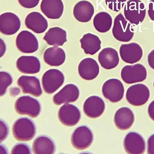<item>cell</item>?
<instances>
[{
    "label": "cell",
    "mask_w": 154,
    "mask_h": 154,
    "mask_svg": "<svg viewBox=\"0 0 154 154\" xmlns=\"http://www.w3.org/2000/svg\"><path fill=\"white\" fill-rule=\"evenodd\" d=\"M14 137L19 141H27L35 137L36 127L34 123L29 119L22 118L14 122L13 127Z\"/></svg>",
    "instance_id": "cell-1"
},
{
    "label": "cell",
    "mask_w": 154,
    "mask_h": 154,
    "mask_svg": "<svg viewBox=\"0 0 154 154\" xmlns=\"http://www.w3.org/2000/svg\"><path fill=\"white\" fill-rule=\"evenodd\" d=\"M124 14L125 18L130 23L138 25L145 18V5L140 0H129L125 7Z\"/></svg>",
    "instance_id": "cell-2"
},
{
    "label": "cell",
    "mask_w": 154,
    "mask_h": 154,
    "mask_svg": "<svg viewBox=\"0 0 154 154\" xmlns=\"http://www.w3.org/2000/svg\"><path fill=\"white\" fill-rule=\"evenodd\" d=\"M112 32L116 39L124 42L131 41L134 34V29L131 24L122 13L118 14L115 18Z\"/></svg>",
    "instance_id": "cell-3"
},
{
    "label": "cell",
    "mask_w": 154,
    "mask_h": 154,
    "mask_svg": "<svg viewBox=\"0 0 154 154\" xmlns=\"http://www.w3.org/2000/svg\"><path fill=\"white\" fill-rule=\"evenodd\" d=\"M15 108L18 114L33 118L38 117L41 111V105L38 101L28 96L19 97L16 101Z\"/></svg>",
    "instance_id": "cell-4"
},
{
    "label": "cell",
    "mask_w": 154,
    "mask_h": 154,
    "mask_svg": "<svg viewBox=\"0 0 154 154\" xmlns=\"http://www.w3.org/2000/svg\"><path fill=\"white\" fill-rule=\"evenodd\" d=\"M64 76L60 70L50 69L46 71L42 79L43 88L48 94L54 93L63 84Z\"/></svg>",
    "instance_id": "cell-5"
},
{
    "label": "cell",
    "mask_w": 154,
    "mask_h": 154,
    "mask_svg": "<svg viewBox=\"0 0 154 154\" xmlns=\"http://www.w3.org/2000/svg\"><path fill=\"white\" fill-rule=\"evenodd\" d=\"M150 91L147 87L143 84L133 85L128 89L126 98L130 104L140 106L146 103L150 97Z\"/></svg>",
    "instance_id": "cell-6"
},
{
    "label": "cell",
    "mask_w": 154,
    "mask_h": 154,
    "mask_svg": "<svg viewBox=\"0 0 154 154\" xmlns=\"http://www.w3.org/2000/svg\"><path fill=\"white\" fill-rule=\"evenodd\" d=\"M121 78L128 84L140 82L145 80L147 76L146 67L140 64L124 66L121 72Z\"/></svg>",
    "instance_id": "cell-7"
},
{
    "label": "cell",
    "mask_w": 154,
    "mask_h": 154,
    "mask_svg": "<svg viewBox=\"0 0 154 154\" xmlns=\"http://www.w3.org/2000/svg\"><path fill=\"white\" fill-rule=\"evenodd\" d=\"M124 91L122 82L116 79H110L106 81L102 89L104 97L113 103L118 102L123 98Z\"/></svg>",
    "instance_id": "cell-8"
},
{
    "label": "cell",
    "mask_w": 154,
    "mask_h": 154,
    "mask_svg": "<svg viewBox=\"0 0 154 154\" xmlns=\"http://www.w3.org/2000/svg\"><path fill=\"white\" fill-rule=\"evenodd\" d=\"M94 139L92 131L88 127L83 126L75 130L71 137L73 146L79 150H84L92 144Z\"/></svg>",
    "instance_id": "cell-9"
},
{
    "label": "cell",
    "mask_w": 154,
    "mask_h": 154,
    "mask_svg": "<svg viewBox=\"0 0 154 154\" xmlns=\"http://www.w3.org/2000/svg\"><path fill=\"white\" fill-rule=\"evenodd\" d=\"M16 44L18 50L25 54L35 52L38 48V42L35 36L26 30L19 33L16 38Z\"/></svg>",
    "instance_id": "cell-10"
},
{
    "label": "cell",
    "mask_w": 154,
    "mask_h": 154,
    "mask_svg": "<svg viewBox=\"0 0 154 154\" xmlns=\"http://www.w3.org/2000/svg\"><path fill=\"white\" fill-rule=\"evenodd\" d=\"M125 151L129 154H143L145 152V140L140 134L134 132L128 133L124 142Z\"/></svg>",
    "instance_id": "cell-11"
},
{
    "label": "cell",
    "mask_w": 154,
    "mask_h": 154,
    "mask_svg": "<svg viewBox=\"0 0 154 154\" xmlns=\"http://www.w3.org/2000/svg\"><path fill=\"white\" fill-rule=\"evenodd\" d=\"M21 23L20 19L14 13L6 12L0 16V30L6 35H12L20 29Z\"/></svg>",
    "instance_id": "cell-12"
},
{
    "label": "cell",
    "mask_w": 154,
    "mask_h": 154,
    "mask_svg": "<svg viewBox=\"0 0 154 154\" xmlns=\"http://www.w3.org/2000/svg\"><path fill=\"white\" fill-rule=\"evenodd\" d=\"M81 116L78 108L73 105L69 104L62 106L58 112L60 121L66 126H75L80 121Z\"/></svg>",
    "instance_id": "cell-13"
},
{
    "label": "cell",
    "mask_w": 154,
    "mask_h": 154,
    "mask_svg": "<svg viewBox=\"0 0 154 154\" xmlns=\"http://www.w3.org/2000/svg\"><path fill=\"white\" fill-rule=\"evenodd\" d=\"M119 53L122 60L127 63L131 64L140 60L143 55L142 47L135 42L122 45L120 48Z\"/></svg>",
    "instance_id": "cell-14"
},
{
    "label": "cell",
    "mask_w": 154,
    "mask_h": 154,
    "mask_svg": "<svg viewBox=\"0 0 154 154\" xmlns=\"http://www.w3.org/2000/svg\"><path fill=\"white\" fill-rule=\"evenodd\" d=\"M79 94L78 87L73 84H67L54 95L53 97V102L58 105L74 102L78 99Z\"/></svg>",
    "instance_id": "cell-15"
},
{
    "label": "cell",
    "mask_w": 154,
    "mask_h": 154,
    "mask_svg": "<svg viewBox=\"0 0 154 154\" xmlns=\"http://www.w3.org/2000/svg\"><path fill=\"white\" fill-rule=\"evenodd\" d=\"M105 108V103L102 98L98 96H92L85 101L83 110L87 116L95 119L99 117L103 114Z\"/></svg>",
    "instance_id": "cell-16"
},
{
    "label": "cell",
    "mask_w": 154,
    "mask_h": 154,
    "mask_svg": "<svg viewBox=\"0 0 154 154\" xmlns=\"http://www.w3.org/2000/svg\"><path fill=\"white\" fill-rule=\"evenodd\" d=\"M79 74L81 78L87 80H92L98 75L100 69L97 61L91 58L82 60L79 65Z\"/></svg>",
    "instance_id": "cell-17"
},
{
    "label": "cell",
    "mask_w": 154,
    "mask_h": 154,
    "mask_svg": "<svg viewBox=\"0 0 154 154\" xmlns=\"http://www.w3.org/2000/svg\"><path fill=\"white\" fill-rule=\"evenodd\" d=\"M17 84L23 93L39 97L42 94L40 82L36 77L23 75L17 81Z\"/></svg>",
    "instance_id": "cell-18"
},
{
    "label": "cell",
    "mask_w": 154,
    "mask_h": 154,
    "mask_svg": "<svg viewBox=\"0 0 154 154\" xmlns=\"http://www.w3.org/2000/svg\"><path fill=\"white\" fill-rule=\"evenodd\" d=\"M41 9L48 18L56 19L62 16L64 6L62 0H42Z\"/></svg>",
    "instance_id": "cell-19"
},
{
    "label": "cell",
    "mask_w": 154,
    "mask_h": 154,
    "mask_svg": "<svg viewBox=\"0 0 154 154\" xmlns=\"http://www.w3.org/2000/svg\"><path fill=\"white\" fill-rule=\"evenodd\" d=\"M17 67L23 73L32 74L38 73L41 69L40 62L35 57L22 56L17 60Z\"/></svg>",
    "instance_id": "cell-20"
},
{
    "label": "cell",
    "mask_w": 154,
    "mask_h": 154,
    "mask_svg": "<svg viewBox=\"0 0 154 154\" xmlns=\"http://www.w3.org/2000/svg\"><path fill=\"white\" fill-rule=\"evenodd\" d=\"M26 27L37 33L44 32L48 27L45 18L40 13L33 12L27 16L25 21Z\"/></svg>",
    "instance_id": "cell-21"
},
{
    "label": "cell",
    "mask_w": 154,
    "mask_h": 154,
    "mask_svg": "<svg viewBox=\"0 0 154 154\" xmlns=\"http://www.w3.org/2000/svg\"><path fill=\"white\" fill-rule=\"evenodd\" d=\"M134 114L128 107L119 109L116 113L114 122L116 126L119 129L126 130L131 128L134 122Z\"/></svg>",
    "instance_id": "cell-22"
},
{
    "label": "cell",
    "mask_w": 154,
    "mask_h": 154,
    "mask_svg": "<svg viewBox=\"0 0 154 154\" xmlns=\"http://www.w3.org/2000/svg\"><path fill=\"white\" fill-rule=\"evenodd\" d=\"M94 12L93 5L86 1H82L77 3L73 9L75 18L77 20L82 23H87L90 21Z\"/></svg>",
    "instance_id": "cell-23"
},
{
    "label": "cell",
    "mask_w": 154,
    "mask_h": 154,
    "mask_svg": "<svg viewBox=\"0 0 154 154\" xmlns=\"http://www.w3.org/2000/svg\"><path fill=\"white\" fill-rule=\"evenodd\" d=\"M98 60L103 68L110 69L118 65L119 59L116 50L112 48L108 47L104 48L100 52Z\"/></svg>",
    "instance_id": "cell-24"
},
{
    "label": "cell",
    "mask_w": 154,
    "mask_h": 154,
    "mask_svg": "<svg viewBox=\"0 0 154 154\" xmlns=\"http://www.w3.org/2000/svg\"><path fill=\"white\" fill-rule=\"evenodd\" d=\"M66 57L64 50L57 46L48 48L43 55L45 62L51 66H59L63 64Z\"/></svg>",
    "instance_id": "cell-25"
},
{
    "label": "cell",
    "mask_w": 154,
    "mask_h": 154,
    "mask_svg": "<svg viewBox=\"0 0 154 154\" xmlns=\"http://www.w3.org/2000/svg\"><path fill=\"white\" fill-rule=\"evenodd\" d=\"M66 31L57 27L51 28L46 33L43 39L48 45L55 46H62L67 41Z\"/></svg>",
    "instance_id": "cell-26"
},
{
    "label": "cell",
    "mask_w": 154,
    "mask_h": 154,
    "mask_svg": "<svg viewBox=\"0 0 154 154\" xmlns=\"http://www.w3.org/2000/svg\"><path fill=\"white\" fill-rule=\"evenodd\" d=\"M80 41L81 48L86 54L94 55L100 49L102 42L98 36L92 33L84 35Z\"/></svg>",
    "instance_id": "cell-27"
},
{
    "label": "cell",
    "mask_w": 154,
    "mask_h": 154,
    "mask_svg": "<svg viewBox=\"0 0 154 154\" xmlns=\"http://www.w3.org/2000/svg\"><path fill=\"white\" fill-rule=\"evenodd\" d=\"M33 151L35 154H54L55 146L49 137L42 136L37 137L33 144Z\"/></svg>",
    "instance_id": "cell-28"
},
{
    "label": "cell",
    "mask_w": 154,
    "mask_h": 154,
    "mask_svg": "<svg viewBox=\"0 0 154 154\" xmlns=\"http://www.w3.org/2000/svg\"><path fill=\"white\" fill-rule=\"evenodd\" d=\"M112 18L110 14L105 12H100L95 16L93 21L96 29L101 33L109 31L112 27Z\"/></svg>",
    "instance_id": "cell-29"
},
{
    "label": "cell",
    "mask_w": 154,
    "mask_h": 154,
    "mask_svg": "<svg viewBox=\"0 0 154 154\" xmlns=\"http://www.w3.org/2000/svg\"><path fill=\"white\" fill-rule=\"evenodd\" d=\"M1 80V96L4 95L5 94L8 87L12 82L11 75L7 72L2 71L0 73Z\"/></svg>",
    "instance_id": "cell-30"
},
{
    "label": "cell",
    "mask_w": 154,
    "mask_h": 154,
    "mask_svg": "<svg viewBox=\"0 0 154 154\" xmlns=\"http://www.w3.org/2000/svg\"><path fill=\"white\" fill-rule=\"evenodd\" d=\"M127 0H105L108 7L111 10L118 12L123 8Z\"/></svg>",
    "instance_id": "cell-31"
},
{
    "label": "cell",
    "mask_w": 154,
    "mask_h": 154,
    "mask_svg": "<svg viewBox=\"0 0 154 154\" xmlns=\"http://www.w3.org/2000/svg\"><path fill=\"white\" fill-rule=\"evenodd\" d=\"M11 153L30 154L31 150L29 147L25 143H18L14 146L12 149Z\"/></svg>",
    "instance_id": "cell-32"
},
{
    "label": "cell",
    "mask_w": 154,
    "mask_h": 154,
    "mask_svg": "<svg viewBox=\"0 0 154 154\" xmlns=\"http://www.w3.org/2000/svg\"><path fill=\"white\" fill-rule=\"evenodd\" d=\"M18 1L23 7L26 8H32L37 6L40 0H18Z\"/></svg>",
    "instance_id": "cell-33"
},
{
    "label": "cell",
    "mask_w": 154,
    "mask_h": 154,
    "mask_svg": "<svg viewBox=\"0 0 154 154\" xmlns=\"http://www.w3.org/2000/svg\"><path fill=\"white\" fill-rule=\"evenodd\" d=\"M8 133V129L7 124L3 121L1 122V141H3L6 139Z\"/></svg>",
    "instance_id": "cell-34"
},
{
    "label": "cell",
    "mask_w": 154,
    "mask_h": 154,
    "mask_svg": "<svg viewBox=\"0 0 154 154\" xmlns=\"http://www.w3.org/2000/svg\"><path fill=\"white\" fill-rule=\"evenodd\" d=\"M147 152L148 154H154V134L152 135L148 139Z\"/></svg>",
    "instance_id": "cell-35"
},
{
    "label": "cell",
    "mask_w": 154,
    "mask_h": 154,
    "mask_svg": "<svg viewBox=\"0 0 154 154\" xmlns=\"http://www.w3.org/2000/svg\"><path fill=\"white\" fill-rule=\"evenodd\" d=\"M148 14L151 20L154 22V0H151L149 2Z\"/></svg>",
    "instance_id": "cell-36"
},
{
    "label": "cell",
    "mask_w": 154,
    "mask_h": 154,
    "mask_svg": "<svg viewBox=\"0 0 154 154\" xmlns=\"http://www.w3.org/2000/svg\"><path fill=\"white\" fill-rule=\"evenodd\" d=\"M148 64L151 68L154 69V49L152 50L148 56Z\"/></svg>",
    "instance_id": "cell-37"
},
{
    "label": "cell",
    "mask_w": 154,
    "mask_h": 154,
    "mask_svg": "<svg viewBox=\"0 0 154 154\" xmlns=\"http://www.w3.org/2000/svg\"><path fill=\"white\" fill-rule=\"evenodd\" d=\"M148 111L149 117L154 121V100L149 104Z\"/></svg>",
    "instance_id": "cell-38"
},
{
    "label": "cell",
    "mask_w": 154,
    "mask_h": 154,
    "mask_svg": "<svg viewBox=\"0 0 154 154\" xmlns=\"http://www.w3.org/2000/svg\"><path fill=\"white\" fill-rule=\"evenodd\" d=\"M1 152H0V154H3V153H7L6 152L7 151L5 149L3 146H2V145H1Z\"/></svg>",
    "instance_id": "cell-39"
},
{
    "label": "cell",
    "mask_w": 154,
    "mask_h": 154,
    "mask_svg": "<svg viewBox=\"0 0 154 154\" xmlns=\"http://www.w3.org/2000/svg\"><path fill=\"white\" fill-rule=\"evenodd\" d=\"M153 86H154V83H153Z\"/></svg>",
    "instance_id": "cell-40"
}]
</instances>
